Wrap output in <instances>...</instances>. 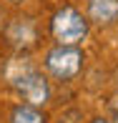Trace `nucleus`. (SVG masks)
Returning a JSON list of instances; mask_svg holds the SVG:
<instances>
[{"label":"nucleus","instance_id":"3","mask_svg":"<svg viewBox=\"0 0 118 123\" xmlns=\"http://www.w3.org/2000/svg\"><path fill=\"white\" fill-rule=\"evenodd\" d=\"M13 88L20 93V98H23L25 103L38 105V108H43L50 100V83H48V78L43 75L40 70H35V68H25L23 73H18L13 78Z\"/></svg>","mask_w":118,"mask_h":123},{"label":"nucleus","instance_id":"4","mask_svg":"<svg viewBox=\"0 0 118 123\" xmlns=\"http://www.w3.org/2000/svg\"><path fill=\"white\" fill-rule=\"evenodd\" d=\"M88 23L113 25L118 23V0H88Z\"/></svg>","mask_w":118,"mask_h":123},{"label":"nucleus","instance_id":"6","mask_svg":"<svg viewBox=\"0 0 118 123\" xmlns=\"http://www.w3.org/2000/svg\"><path fill=\"white\" fill-rule=\"evenodd\" d=\"M91 123H108V121H106V118H93Z\"/></svg>","mask_w":118,"mask_h":123},{"label":"nucleus","instance_id":"2","mask_svg":"<svg viewBox=\"0 0 118 123\" xmlns=\"http://www.w3.org/2000/svg\"><path fill=\"white\" fill-rule=\"evenodd\" d=\"M83 50L78 45H55L45 53V70L58 80H73L83 70Z\"/></svg>","mask_w":118,"mask_h":123},{"label":"nucleus","instance_id":"5","mask_svg":"<svg viewBox=\"0 0 118 123\" xmlns=\"http://www.w3.org/2000/svg\"><path fill=\"white\" fill-rule=\"evenodd\" d=\"M10 123H48L43 108L38 105H30V103H20L10 111Z\"/></svg>","mask_w":118,"mask_h":123},{"label":"nucleus","instance_id":"8","mask_svg":"<svg viewBox=\"0 0 118 123\" xmlns=\"http://www.w3.org/2000/svg\"><path fill=\"white\" fill-rule=\"evenodd\" d=\"M8 3H23V0H8Z\"/></svg>","mask_w":118,"mask_h":123},{"label":"nucleus","instance_id":"1","mask_svg":"<svg viewBox=\"0 0 118 123\" xmlns=\"http://www.w3.org/2000/svg\"><path fill=\"white\" fill-rule=\"evenodd\" d=\"M88 28H91L88 18L73 5L60 8L50 20V33L58 40V45H78L88 38Z\"/></svg>","mask_w":118,"mask_h":123},{"label":"nucleus","instance_id":"7","mask_svg":"<svg viewBox=\"0 0 118 123\" xmlns=\"http://www.w3.org/2000/svg\"><path fill=\"white\" fill-rule=\"evenodd\" d=\"M0 28H3V10H0Z\"/></svg>","mask_w":118,"mask_h":123},{"label":"nucleus","instance_id":"9","mask_svg":"<svg viewBox=\"0 0 118 123\" xmlns=\"http://www.w3.org/2000/svg\"><path fill=\"white\" fill-rule=\"evenodd\" d=\"M116 123H118V116H116Z\"/></svg>","mask_w":118,"mask_h":123}]
</instances>
